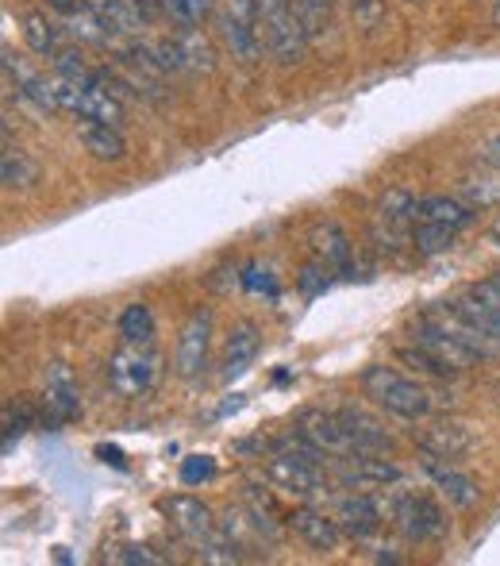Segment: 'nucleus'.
Returning <instances> with one entry per match:
<instances>
[{"mask_svg":"<svg viewBox=\"0 0 500 566\" xmlns=\"http://www.w3.org/2000/svg\"><path fill=\"white\" fill-rule=\"evenodd\" d=\"M359 386L377 409L393 412V417H401V420H424L427 412H432V394H427L419 381L396 374L393 366H366Z\"/></svg>","mask_w":500,"mask_h":566,"instance_id":"f257e3e1","label":"nucleus"},{"mask_svg":"<svg viewBox=\"0 0 500 566\" xmlns=\"http://www.w3.org/2000/svg\"><path fill=\"white\" fill-rule=\"evenodd\" d=\"M258 15H262V43L266 54L277 66H297L305 59L308 46V28L300 20V8L292 0H258Z\"/></svg>","mask_w":500,"mask_h":566,"instance_id":"f03ea898","label":"nucleus"},{"mask_svg":"<svg viewBox=\"0 0 500 566\" xmlns=\"http://www.w3.org/2000/svg\"><path fill=\"white\" fill-rule=\"evenodd\" d=\"M54 108L77 119H100V124H124V105L116 93L100 82H70V77H51Z\"/></svg>","mask_w":500,"mask_h":566,"instance_id":"7ed1b4c3","label":"nucleus"},{"mask_svg":"<svg viewBox=\"0 0 500 566\" xmlns=\"http://www.w3.org/2000/svg\"><path fill=\"white\" fill-rule=\"evenodd\" d=\"M220 39H224L227 54L240 62H262V15H258V0H227V8L220 12Z\"/></svg>","mask_w":500,"mask_h":566,"instance_id":"20e7f679","label":"nucleus"},{"mask_svg":"<svg viewBox=\"0 0 500 566\" xmlns=\"http://www.w3.org/2000/svg\"><path fill=\"white\" fill-rule=\"evenodd\" d=\"M158 378V355L150 343H124L108 358V386L116 397H142Z\"/></svg>","mask_w":500,"mask_h":566,"instance_id":"39448f33","label":"nucleus"},{"mask_svg":"<svg viewBox=\"0 0 500 566\" xmlns=\"http://www.w3.org/2000/svg\"><path fill=\"white\" fill-rule=\"evenodd\" d=\"M266 474L277 490L297 493V497H320L328 493V478H323V462L305 459V454L292 451H274L266 462Z\"/></svg>","mask_w":500,"mask_h":566,"instance_id":"423d86ee","label":"nucleus"},{"mask_svg":"<svg viewBox=\"0 0 500 566\" xmlns=\"http://www.w3.org/2000/svg\"><path fill=\"white\" fill-rule=\"evenodd\" d=\"M412 343H416V347H424L432 358H439L443 366H450L455 374H462V370H470V366L481 363V355L470 347V343H462L455 332H447L439 321H435V316H427V313L412 324Z\"/></svg>","mask_w":500,"mask_h":566,"instance_id":"0eeeda50","label":"nucleus"},{"mask_svg":"<svg viewBox=\"0 0 500 566\" xmlns=\"http://www.w3.org/2000/svg\"><path fill=\"white\" fill-rule=\"evenodd\" d=\"M416 201L419 197L404 193V189H389L377 205L374 217V235L385 251H396V247L412 243V228H416Z\"/></svg>","mask_w":500,"mask_h":566,"instance_id":"6e6552de","label":"nucleus"},{"mask_svg":"<svg viewBox=\"0 0 500 566\" xmlns=\"http://www.w3.org/2000/svg\"><path fill=\"white\" fill-rule=\"evenodd\" d=\"M393 521L416 544H435V539L447 536V516L435 505L432 497H416V493H404L393 505Z\"/></svg>","mask_w":500,"mask_h":566,"instance_id":"1a4fd4ad","label":"nucleus"},{"mask_svg":"<svg viewBox=\"0 0 500 566\" xmlns=\"http://www.w3.org/2000/svg\"><path fill=\"white\" fill-rule=\"evenodd\" d=\"M209 347H212V313L209 308H196L185 321L178 336V347H173V366H178L181 378H201L209 370Z\"/></svg>","mask_w":500,"mask_h":566,"instance_id":"9d476101","label":"nucleus"},{"mask_svg":"<svg viewBox=\"0 0 500 566\" xmlns=\"http://www.w3.org/2000/svg\"><path fill=\"white\" fill-rule=\"evenodd\" d=\"M297 432H305L308 440L316 443L328 459H347V454H359L354 448L351 432L347 424L339 420V412H328V409H305L297 417Z\"/></svg>","mask_w":500,"mask_h":566,"instance_id":"9b49d317","label":"nucleus"},{"mask_svg":"<svg viewBox=\"0 0 500 566\" xmlns=\"http://www.w3.org/2000/svg\"><path fill=\"white\" fill-rule=\"evenodd\" d=\"M166 516H170V524L181 532V536L189 539V544L204 547L209 539L220 536V524L216 516H212V509L204 505L201 497H189V493H178V497H166L162 501Z\"/></svg>","mask_w":500,"mask_h":566,"instance_id":"f8f14e48","label":"nucleus"},{"mask_svg":"<svg viewBox=\"0 0 500 566\" xmlns=\"http://www.w3.org/2000/svg\"><path fill=\"white\" fill-rule=\"evenodd\" d=\"M43 417L51 424H70L82 417V389L66 363L46 366V389H43Z\"/></svg>","mask_w":500,"mask_h":566,"instance_id":"ddd939ff","label":"nucleus"},{"mask_svg":"<svg viewBox=\"0 0 500 566\" xmlns=\"http://www.w3.org/2000/svg\"><path fill=\"white\" fill-rule=\"evenodd\" d=\"M424 474L432 478L435 490H439L443 497H447L455 509H474V505L481 501L478 482H474L470 474H462L458 467H450V459L443 462L439 454H427V451H424Z\"/></svg>","mask_w":500,"mask_h":566,"instance_id":"4468645a","label":"nucleus"},{"mask_svg":"<svg viewBox=\"0 0 500 566\" xmlns=\"http://www.w3.org/2000/svg\"><path fill=\"white\" fill-rule=\"evenodd\" d=\"M289 528L297 532V536L305 539L312 552H320V555L339 552V539H343V528H339V521H336V516H328V513H320V509H292Z\"/></svg>","mask_w":500,"mask_h":566,"instance_id":"2eb2a0df","label":"nucleus"},{"mask_svg":"<svg viewBox=\"0 0 500 566\" xmlns=\"http://www.w3.org/2000/svg\"><path fill=\"white\" fill-rule=\"evenodd\" d=\"M77 139L100 163H124L127 158V139L116 124H100V119H77Z\"/></svg>","mask_w":500,"mask_h":566,"instance_id":"dca6fc26","label":"nucleus"},{"mask_svg":"<svg viewBox=\"0 0 500 566\" xmlns=\"http://www.w3.org/2000/svg\"><path fill=\"white\" fill-rule=\"evenodd\" d=\"M336 521H339V528H343V536L370 539L381 528V509L374 505V497H366V493H351V497L339 501Z\"/></svg>","mask_w":500,"mask_h":566,"instance_id":"f3484780","label":"nucleus"},{"mask_svg":"<svg viewBox=\"0 0 500 566\" xmlns=\"http://www.w3.org/2000/svg\"><path fill=\"white\" fill-rule=\"evenodd\" d=\"M258 347H262V336L254 324H235L232 336L224 343V381H235L243 378V374L254 366V358H258Z\"/></svg>","mask_w":500,"mask_h":566,"instance_id":"a211bd4d","label":"nucleus"},{"mask_svg":"<svg viewBox=\"0 0 500 566\" xmlns=\"http://www.w3.org/2000/svg\"><path fill=\"white\" fill-rule=\"evenodd\" d=\"M339 420L347 424V432H351L354 448L366 451V454H385L393 451V436L385 432V428L377 424L370 412L354 409V405H347V409H339Z\"/></svg>","mask_w":500,"mask_h":566,"instance_id":"6ab92c4d","label":"nucleus"},{"mask_svg":"<svg viewBox=\"0 0 500 566\" xmlns=\"http://www.w3.org/2000/svg\"><path fill=\"white\" fill-rule=\"evenodd\" d=\"M312 251H316V262L328 266L331 274H347L351 270V239L339 224H323L312 231Z\"/></svg>","mask_w":500,"mask_h":566,"instance_id":"aec40b11","label":"nucleus"},{"mask_svg":"<svg viewBox=\"0 0 500 566\" xmlns=\"http://www.w3.org/2000/svg\"><path fill=\"white\" fill-rule=\"evenodd\" d=\"M85 4L105 20V28L113 31V35H135V31H142L150 23L147 15L135 8V0H85Z\"/></svg>","mask_w":500,"mask_h":566,"instance_id":"412c9836","label":"nucleus"},{"mask_svg":"<svg viewBox=\"0 0 500 566\" xmlns=\"http://www.w3.org/2000/svg\"><path fill=\"white\" fill-rule=\"evenodd\" d=\"M419 451L439 454V459H458V454L470 451V436H466V428L439 420V424H432V428L419 432Z\"/></svg>","mask_w":500,"mask_h":566,"instance_id":"4be33fe9","label":"nucleus"},{"mask_svg":"<svg viewBox=\"0 0 500 566\" xmlns=\"http://www.w3.org/2000/svg\"><path fill=\"white\" fill-rule=\"evenodd\" d=\"M447 305L455 308V313L462 316L466 324H474V328H478L481 336H489L493 343H500V313H497V308H489L486 301H478L470 290L458 293V297H450Z\"/></svg>","mask_w":500,"mask_h":566,"instance_id":"5701e85b","label":"nucleus"},{"mask_svg":"<svg viewBox=\"0 0 500 566\" xmlns=\"http://www.w3.org/2000/svg\"><path fill=\"white\" fill-rule=\"evenodd\" d=\"M0 181H4V189H31L39 181V163L23 147L4 143V155H0Z\"/></svg>","mask_w":500,"mask_h":566,"instance_id":"b1692460","label":"nucleus"},{"mask_svg":"<svg viewBox=\"0 0 500 566\" xmlns=\"http://www.w3.org/2000/svg\"><path fill=\"white\" fill-rule=\"evenodd\" d=\"M416 220H435V224H450L462 231L470 224V209L455 197H443V193H432V197H419L416 201Z\"/></svg>","mask_w":500,"mask_h":566,"instance_id":"393cba45","label":"nucleus"},{"mask_svg":"<svg viewBox=\"0 0 500 566\" xmlns=\"http://www.w3.org/2000/svg\"><path fill=\"white\" fill-rule=\"evenodd\" d=\"M23 39H28V46L39 54V59H58V54H62L58 28H54V23L46 20L43 12H28V15H23Z\"/></svg>","mask_w":500,"mask_h":566,"instance_id":"a878e982","label":"nucleus"},{"mask_svg":"<svg viewBox=\"0 0 500 566\" xmlns=\"http://www.w3.org/2000/svg\"><path fill=\"white\" fill-rule=\"evenodd\" d=\"M455 239H458V228L435 224V220H416V228H412V247H416V254H424V259L447 251Z\"/></svg>","mask_w":500,"mask_h":566,"instance_id":"bb28decb","label":"nucleus"},{"mask_svg":"<svg viewBox=\"0 0 500 566\" xmlns=\"http://www.w3.org/2000/svg\"><path fill=\"white\" fill-rule=\"evenodd\" d=\"M120 336L124 343H155V313L142 301H135L120 313Z\"/></svg>","mask_w":500,"mask_h":566,"instance_id":"cd10ccee","label":"nucleus"},{"mask_svg":"<svg viewBox=\"0 0 500 566\" xmlns=\"http://www.w3.org/2000/svg\"><path fill=\"white\" fill-rule=\"evenodd\" d=\"M162 12L170 15L178 28H196V23L212 12V0H162Z\"/></svg>","mask_w":500,"mask_h":566,"instance_id":"c85d7f7f","label":"nucleus"},{"mask_svg":"<svg viewBox=\"0 0 500 566\" xmlns=\"http://www.w3.org/2000/svg\"><path fill=\"white\" fill-rule=\"evenodd\" d=\"M396 358H401V363H408V366H416V370L432 374V378H455V370H450V366H443L439 358H432L424 347H401V350H396Z\"/></svg>","mask_w":500,"mask_h":566,"instance_id":"c756f323","label":"nucleus"},{"mask_svg":"<svg viewBox=\"0 0 500 566\" xmlns=\"http://www.w3.org/2000/svg\"><path fill=\"white\" fill-rule=\"evenodd\" d=\"M216 478V459L212 454H189L181 459V482L185 485H201V482H212Z\"/></svg>","mask_w":500,"mask_h":566,"instance_id":"7c9ffc66","label":"nucleus"},{"mask_svg":"<svg viewBox=\"0 0 500 566\" xmlns=\"http://www.w3.org/2000/svg\"><path fill=\"white\" fill-rule=\"evenodd\" d=\"M297 8H300V20H305V28H308V35H316V31L328 23V15H331V8H336V0H297Z\"/></svg>","mask_w":500,"mask_h":566,"instance_id":"2f4dec72","label":"nucleus"},{"mask_svg":"<svg viewBox=\"0 0 500 566\" xmlns=\"http://www.w3.org/2000/svg\"><path fill=\"white\" fill-rule=\"evenodd\" d=\"M470 293L478 301H486L489 308H497V313H500V270H497V274H489V277H481V282H474Z\"/></svg>","mask_w":500,"mask_h":566,"instance_id":"473e14b6","label":"nucleus"},{"mask_svg":"<svg viewBox=\"0 0 500 566\" xmlns=\"http://www.w3.org/2000/svg\"><path fill=\"white\" fill-rule=\"evenodd\" d=\"M120 563H127V566H162L166 559L162 555H155L150 547H124L120 555H116Z\"/></svg>","mask_w":500,"mask_h":566,"instance_id":"72a5a7b5","label":"nucleus"},{"mask_svg":"<svg viewBox=\"0 0 500 566\" xmlns=\"http://www.w3.org/2000/svg\"><path fill=\"white\" fill-rule=\"evenodd\" d=\"M481 163H489L500 174V135H493L489 143H481Z\"/></svg>","mask_w":500,"mask_h":566,"instance_id":"f704fd0d","label":"nucleus"},{"mask_svg":"<svg viewBox=\"0 0 500 566\" xmlns=\"http://www.w3.org/2000/svg\"><path fill=\"white\" fill-rule=\"evenodd\" d=\"M97 459H100V462H113V467H120V470L127 467L120 448H108V443H100V448H97Z\"/></svg>","mask_w":500,"mask_h":566,"instance_id":"c9c22d12","label":"nucleus"},{"mask_svg":"<svg viewBox=\"0 0 500 566\" xmlns=\"http://www.w3.org/2000/svg\"><path fill=\"white\" fill-rule=\"evenodd\" d=\"M51 8L58 15H70V12H82V8H89L85 0H51Z\"/></svg>","mask_w":500,"mask_h":566,"instance_id":"e433bc0d","label":"nucleus"},{"mask_svg":"<svg viewBox=\"0 0 500 566\" xmlns=\"http://www.w3.org/2000/svg\"><path fill=\"white\" fill-rule=\"evenodd\" d=\"M135 8H139L147 20H155V15L162 12V0H135Z\"/></svg>","mask_w":500,"mask_h":566,"instance_id":"4c0bfd02","label":"nucleus"},{"mask_svg":"<svg viewBox=\"0 0 500 566\" xmlns=\"http://www.w3.org/2000/svg\"><path fill=\"white\" fill-rule=\"evenodd\" d=\"M493 28H500V0H493Z\"/></svg>","mask_w":500,"mask_h":566,"instance_id":"58836bf2","label":"nucleus"},{"mask_svg":"<svg viewBox=\"0 0 500 566\" xmlns=\"http://www.w3.org/2000/svg\"><path fill=\"white\" fill-rule=\"evenodd\" d=\"M493 239H497V247H500V220H497V228H493Z\"/></svg>","mask_w":500,"mask_h":566,"instance_id":"ea45409f","label":"nucleus"}]
</instances>
